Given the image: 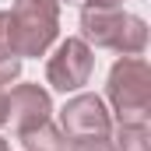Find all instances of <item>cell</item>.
I'll return each mask as SVG.
<instances>
[{
  "label": "cell",
  "instance_id": "cell-3",
  "mask_svg": "<svg viewBox=\"0 0 151 151\" xmlns=\"http://www.w3.org/2000/svg\"><path fill=\"white\" fill-rule=\"evenodd\" d=\"M11 14V46L18 56H42L60 28L56 0H14Z\"/></svg>",
  "mask_w": 151,
  "mask_h": 151
},
{
  "label": "cell",
  "instance_id": "cell-5",
  "mask_svg": "<svg viewBox=\"0 0 151 151\" xmlns=\"http://www.w3.org/2000/svg\"><path fill=\"white\" fill-rule=\"evenodd\" d=\"M63 137H113V119L99 95H77L60 113Z\"/></svg>",
  "mask_w": 151,
  "mask_h": 151
},
{
  "label": "cell",
  "instance_id": "cell-2",
  "mask_svg": "<svg viewBox=\"0 0 151 151\" xmlns=\"http://www.w3.org/2000/svg\"><path fill=\"white\" fill-rule=\"evenodd\" d=\"M109 102L119 127H148L151 119V67L137 56L119 60L109 70Z\"/></svg>",
  "mask_w": 151,
  "mask_h": 151
},
{
  "label": "cell",
  "instance_id": "cell-10",
  "mask_svg": "<svg viewBox=\"0 0 151 151\" xmlns=\"http://www.w3.org/2000/svg\"><path fill=\"white\" fill-rule=\"evenodd\" d=\"M18 74H21V56H14V53L0 49V88H4V84H11Z\"/></svg>",
  "mask_w": 151,
  "mask_h": 151
},
{
  "label": "cell",
  "instance_id": "cell-8",
  "mask_svg": "<svg viewBox=\"0 0 151 151\" xmlns=\"http://www.w3.org/2000/svg\"><path fill=\"white\" fill-rule=\"evenodd\" d=\"M113 151H151L148 127H119L113 137Z\"/></svg>",
  "mask_w": 151,
  "mask_h": 151
},
{
  "label": "cell",
  "instance_id": "cell-14",
  "mask_svg": "<svg viewBox=\"0 0 151 151\" xmlns=\"http://www.w3.org/2000/svg\"><path fill=\"white\" fill-rule=\"evenodd\" d=\"M0 151H11V148H7V141H4V137H0Z\"/></svg>",
  "mask_w": 151,
  "mask_h": 151
},
{
  "label": "cell",
  "instance_id": "cell-9",
  "mask_svg": "<svg viewBox=\"0 0 151 151\" xmlns=\"http://www.w3.org/2000/svg\"><path fill=\"white\" fill-rule=\"evenodd\" d=\"M63 151H113V137H67Z\"/></svg>",
  "mask_w": 151,
  "mask_h": 151
},
{
  "label": "cell",
  "instance_id": "cell-13",
  "mask_svg": "<svg viewBox=\"0 0 151 151\" xmlns=\"http://www.w3.org/2000/svg\"><path fill=\"white\" fill-rule=\"evenodd\" d=\"M4 123H7V95L0 91V127H4Z\"/></svg>",
  "mask_w": 151,
  "mask_h": 151
},
{
  "label": "cell",
  "instance_id": "cell-4",
  "mask_svg": "<svg viewBox=\"0 0 151 151\" xmlns=\"http://www.w3.org/2000/svg\"><path fill=\"white\" fill-rule=\"evenodd\" d=\"M95 67V56H91V46L84 39H67L56 46V53L49 56L46 63V81L56 88V91H77L88 84Z\"/></svg>",
  "mask_w": 151,
  "mask_h": 151
},
{
  "label": "cell",
  "instance_id": "cell-1",
  "mask_svg": "<svg viewBox=\"0 0 151 151\" xmlns=\"http://www.w3.org/2000/svg\"><path fill=\"white\" fill-rule=\"evenodd\" d=\"M81 35L99 49H113L123 56H141L148 46V25L137 14L119 7H84L81 11Z\"/></svg>",
  "mask_w": 151,
  "mask_h": 151
},
{
  "label": "cell",
  "instance_id": "cell-11",
  "mask_svg": "<svg viewBox=\"0 0 151 151\" xmlns=\"http://www.w3.org/2000/svg\"><path fill=\"white\" fill-rule=\"evenodd\" d=\"M0 49L14 53V46H11V14H7V11H0ZM14 56H18V53H14Z\"/></svg>",
  "mask_w": 151,
  "mask_h": 151
},
{
  "label": "cell",
  "instance_id": "cell-7",
  "mask_svg": "<svg viewBox=\"0 0 151 151\" xmlns=\"http://www.w3.org/2000/svg\"><path fill=\"white\" fill-rule=\"evenodd\" d=\"M18 141L25 144V151H63V148H67V137H63L60 130H53L49 123H46V127H39V130L21 134Z\"/></svg>",
  "mask_w": 151,
  "mask_h": 151
},
{
  "label": "cell",
  "instance_id": "cell-6",
  "mask_svg": "<svg viewBox=\"0 0 151 151\" xmlns=\"http://www.w3.org/2000/svg\"><path fill=\"white\" fill-rule=\"evenodd\" d=\"M49 113H53V102L49 95L39 88V84H18L11 95H7V123L14 127V134H28V130H39L49 123Z\"/></svg>",
  "mask_w": 151,
  "mask_h": 151
},
{
  "label": "cell",
  "instance_id": "cell-12",
  "mask_svg": "<svg viewBox=\"0 0 151 151\" xmlns=\"http://www.w3.org/2000/svg\"><path fill=\"white\" fill-rule=\"evenodd\" d=\"M67 4H81V7H119L123 0H67Z\"/></svg>",
  "mask_w": 151,
  "mask_h": 151
}]
</instances>
